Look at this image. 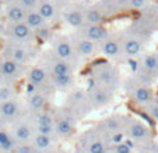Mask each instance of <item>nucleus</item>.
I'll use <instances>...</instances> for the list:
<instances>
[{
    "label": "nucleus",
    "instance_id": "1",
    "mask_svg": "<svg viewBox=\"0 0 158 153\" xmlns=\"http://www.w3.org/2000/svg\"><path fill=\"white\" fill-rule=\"evenodd\" d=\"M78 148L81 153H107L108 143L103 132L97 128V125H94L79 137Z\"/></svg>",
    "mask_w": 158,
    "mask_h": 153
},
{
    "label": "nucleus",
    "instance_id": "2",
    "mask_svg": "<svg viewBox=\"0 0 158 153\" xmlns=\"http://www.w3.org/2000/svg\"><path fill=\"white\" fill-rule=\"evenodd\" d=\"M93 81L97 86H103L114 92L121 84L119 72L111 64L101 63L93 68Z\"/></svg>",
    "mask_w": 158,
    "mask_h": 153
},
{
    "label": "nucleus",
    "instance_id": "3",
    "mask_svg": "<svg viewBox=\"0 0 158 153\" xmlns=\"http://www.w3.org/2000/svg\"><path fill=\"white\" fill-rule=\"evenodd\" d=\"M77 116L69 109H64L58 114L54 116V128L57 138L68 139L75 134L77 129Z\"/></svg>",
    "mask_w": 158,
    "mask_h": 153
},
{
    "label": "nucleus",
    "instance_id": "4",
    "mask_svg": "<svg viewBox=\"0 0 158 153\" xmlns=\"http://www.w3.org/2000/svg\"><path fill=\"white\" fill-rule=\"evenodd\" d=\"M126 89H128V95L132 100L136 104L143 107H147L151 102L154 100V92L148 84H146L144 81H132V84L126 85Z\"/></svg>",
    "mask_w": 158,
    "mask_h": 153
},
{
    "label": "nucleus",
    "instance_id": "5",
    "mask_svg": "<svg viewBox=\"0 0 158 153\" xmlns=\"http://www.w3.org/2000/svg\"><path fill=\"white\" fill-rule=\"evenodd\" d=\"M123 134H125L126 139L135 141V142L153 139V134H151L150 127L143 123L142 120H137V118H133V117H128Z\"/></svg>",
    "mask_w": 158,
    "mask_h": 153
},
{
    "label": "nucleus",
    "instance_id": "6",
    "mask_svg": "<svg viewBox=\"0 0 158 153\" xmlns=\"http://www.w3.org/2000/svg\"><path fill=\"white\" fill-rule=\"evenodd\" d=\"M75 116L77 118L85 117L89 111H92V104H90L89 96L85 90L82 89H74L69 95V100H68V107Z\"/></svg>",
    "mask_w": 158,
    "mask_h": 153
},
{
    "label": "nucleus",
    "instance_id": "7",
    "mask_svg": "<svg viewBox=\"0 0 158 153\" xmlns=\"http://www.w3.org/2000/svg\"><path fill=\"white\" fill-rule=\"evenodd\" d=\"M126 121H128L126 116L112 114V116H108L107 118H104L100 124H97V128L103 132L104 138L107 135H112V134H123L126 127Z\"/></svg>",
    "mask_w": 158,
    "mask_h": 153
},
{
    "label": "nucleus",
    "instance_id": "8",
    "mask_svg": "<svg viewBox=\"0 0 158 153\" xmlns=\"http://www.w3.org/2000/svg\"><path fill=\"white\" fill-rule=\"evenodd\" d=\"M10 134L13 139L15 141V143H27L32 141L35 131H33V125L31 121L18 120L13 124Z\"/></svg>",
    "mask_w": 158,
    "mask_h": 153
},
{
    "label": "nucleus",
    "instance_id": "9",
    "mask_svg": "<svg viewBox=\"0 0 158 153\" xmlns=\"http://www.w3.org/2000/svg\"><path fill=\"white\" fill-rule=\"evenodd\" d=\"M87 96H89L90 104H92L93 109H100V107L107 106L114 99V92L107 89V88L94 85L93 88H89Z\"/></svg>",
    "mask_w": 158,
    "mask_h": 153
},
{
    "label": "nucleus",
    "instance_id": "10",
    "mask_svg": "<svg viewBox=\"0 0 158 153\" xmlns=\"http://www.w3.org/2000/svg\"><path fill=\"white\" fill-rule=\"evenodd\" d=\"M0 116L4 123L14 124L21 117V106L15 99H10L6 102H0Z\"/></svg>",
    "mask_w": 158,
    "mask_h": 153
},
{
    "label": "nucleus",
    "instance_id": "11",
    "mask_svg": "<svg viewBox=\"0 0 158 153\" xmlns=\"http://www.w3.org/2000/svg\"><path fill=\"white\" fill-rule=\"evenodd\" d=\"M139 66V68L142 70V76H147L148 81L150 78H158V55L156 53L144 55Z\"/></svg>",
    "mask_w": 158,
    "mask_h": 153
},
{
    "label": "nucleus",
    "instance_id": "12",
    "mask_svg": "<svg viewBox=\"0 0 158 153\" xmlns=\"http://www.w3.org/2000/svg\"><path fill=\"white\" fill-rule=\"evenodd\" d=\"M54 53H56V56H57L58 59L65 60V61H69L71 64L74 63L75 56H77L75 49H74V45H72L69 41L64 39V38L58 39V41L54 43Z\"/></svg>",
    "mask_w": 158,
    "mask_h": 153
},
{
    "label": "nucleus",
    "instance_id": "13",
    "mask_svg": "<svg viewBox=\"0 0 158 153\" xmlns=\"http://www.w3.org/2000/svg\"><path fill=\"white\" fill-rule=\"evenodd\" d=\"M56 141L57 139H54V138L44 137V135H39V134H33V138H32V141H31V143H32L40 153H54L57 151Z\"/></svg>",
    "mask_w": 158,
    "mask_h": 153
},
{
    "label": "nucleus",
    "instance_id": "14",
    "mask_svg": "<svg viewBox=\"0 0 158 153\" xmlns=\"http://www.w3.org/2000/svg\"><path fill=\"white\" fill-rule=\"evenodd\" d=\"M74 49L78 56L90 57V56L96 55L97 46H96V42L89 41V39H86V38H79L74 42Z\"/></svg>",
    "mask_w": 158,
    "mask_h": 153
},
{
    "label": "nucleus",
    "instance_id": "15",
    "mask_svg": "<svg viewBox=\"0 0 158 153\" xmlns=\"http://www.w3.org/2000/svg\"><path fill=\"white\" fill-rule=\"evenodd\" d=\"M108 36L107 29L100 24H89L83 28V38L93 42H101Z\"/></svg>",
    "mask_w": 158,
    "mask_h": 153
},
{
    "label": "nucleus",
    "instance_id": "16",
    "mask_svg": "<svg viewBox=\"0 0 158 153\" xmlns=\"http://www.w3.org/2000/svg\"><path fill=\"white\" fill-rule=\"evenodd\" d=\"M101 52L104 53V56L107 57H111V59H117L119 57L121 53L122 52V46L119 45V42L117 39H112L107 36L104 41H101Z\"/></svg>",
    "mask_w": 158,
    "mask_h": 153
},
{
    "label": "nucleus",
    "instance_id": "17",
    "mask_svg": "<svg viewBox=\"0 0 158 153\" xmlns=\"http://www.w3.org/2000/svg\"><path fill=\"white\" fill-rule=\"evenodd\" d=\"M21 72L19 64L11 59H6L0 63V76L2 78H17Z\"/></svg>",
    "mask_w": 158,
    "mask_h": 153
},
{
    "label": "nucleus",
    "instance_id": "18",
    "mask_svg": "<svg viewBox=\"0 0 158 153\" xmlns=\"http://www.w3.org/2000/svg\"><path fill=\"white\" fill-rule=\"evenodd\" d=\"M142 41L137 38H128L125 42L122 43V52L125 53L126 57L133 59L136 56L140 55L142 52Z\"/></svg>",
    "mask_w": 158,
    "mask_h": 153
},
{
    "label": "nucleus",
    "instance_id": "19",
    "mask_svg": "<svg viewBox=\"0 0 158 153\" xmlns=\"http://www.w3.org/2000/svg\"><path fill=\"white\" fill-rule=\"evenodd\" d=\"M46 104H47V98L43 93L33 92L28 98V107H29V110L32 113H38V111L44 110Z\"/></svg>",
    "mask_w": 158,
    "mask_h": 153
},
{
    "label": "nucleus",
    "instance_id": "20",
    "mask_svg": "<svg viewBox=\"0 0 158 153\" xmlns=\"http://www.w3.org/2000/svg\"><path fill=\"white\" fill-rule=\"evenodd\" d=\"M50 68H52L53 75H69L74 72V66H72L69 61L61 60V59H58V57L52 61Z\"/></svg>",
    "mask_w": 158,
    "mask_h": 153
},
{
    "label": "nucleus",
    "instance_id": "21",
    "mask_svg": "<svg viewBox=\"0 0 158 153\" xmlns=\"http://www.w3.org/2000/svg\"><path fill=\"white\" fill-rule=\"evenodd\" d=\"M47 79H49V75L42 67H33V68H31L29 74H28V81L35 88L42 86Z\"/></svg>",
    "mask_w": 158,
    "mask_h": 153
},
{
    "label": "nucleus",
    "instance_id": "22",
    "mask_svg": "<svg viewBox=\"0 0 158 153\" xmlns=\"http://www.w3.org/2000/svg\"><path fill=\"white\" fill-rule=\"evenodd\" d=\"M31 123L33 127H39V125H54V116L52 113L42 110L38 113H32V118Z\"/></svg>",
    "mask_w": 158,
    "mask_h": 153
},
{
    "label": "nucleus",
    "instance_id": "23",
    "mask_svg": "<svg viewBox=\"0 0 158 153\" xmlns=\"http://www.w3.org/2000/svg\"><path fill=\"white\" fill-rule=\"evenodd\" d=\"M15 141L6 128H0V151L3 153H13L15 148Z\"/></svg>",
    "mask_w": 158,
    "mask_h": 153
},
{
    "label": "nucleus",
    "instance_id": "24",
    "mask_svg": "<svg viewBox=\"0 0 158 153\" xmlns=\"http://www.w3.org/2000/svg\"><path fill=\"white\" fill-rule=\"evenodd\" d=\"M50 82L57 89H69L74 86V75H53L50 76Z\"/></svg>",
    "mask_w": 158,
    "mask_h": 153
},
{
    "label": "nucleus",
    "instance_id": "25",
    "mask_svg": "<svg viewBox=\"0 0 158 153\" xmlns=\"http://www.w3.org/2000/svg\"><path fill=\"white\" fill-rule=\"evenodd\" d=\"M31 28L28 27L25 22H17L14 24V27L11 28V35L18 41H27L31 38Z\"/></svg>",
    "mask_w": 158,
    "mask_h": 153
},
{
    "label": "nucleus",
    "instance_id": "26",
    "mask_svg": "<svg viewBox=\"0 0 158 153\" xmlns=\"http://www.w3.org/2000/svg\"><path fill=\"white\" fill-rule=\"evenodd\" d=\"M7 15L8 21H11L13 24H17V22H22V20L25 18V10L21 7V6H10L7 8Z\"/></svg>",
    "mask_w": 158,
    "mask_h": 153
},
{
    "label": "nucleus",
    "instance_id": "27",
    "mask_svg": "<svg viewBox=\"0 0 158 153\" xmlns=\"http://www.w3.org/2000/svg\"><path fill=\"white\" fill-rule=\"evenodd\" d=\"M25 24L29 28H33V29H38V28L43 27L44 24V18L38 13V11H32V13L25 14Z\"/></svg>",
    "mask_w": 158,
    "mask_h": 153
},
{
    "label": "nucleus",
    "instance_id": "28",
    "mask_svg": "<svg viewBox=\"0 0 158 153\" xmlns=\"http://www.w3.org/2000/svg\"><path fill=\"white\" fill-rule=\"evenodd\" d=\"M83 21H85V17H83V14L79 13V11H69V13L65 14V22L74 28L82 27Z\"/></svg>",
    "mask_w": 158,
    "mask_h": 153
},
{
    "label": "nucleus",
    "instance_id": "29",
    "mask_svg": "<svg viewBox=\"0 0 158 153\" xmlns=\"http://www.w3.org/2000/svg\"><path fill=\"white\" fill-rule=\"evenodd\" d=\"M10 56H11V60H14L18 64H22L28 60V53L22 47H13L10 52Z\"/></svg>",
    "mask_w": 158,
    "mask_h": 153
},
{
    "label": "nucleus",
    "instance_id": "30",
    "mask_svg": "<svg viewBox=\"0 0 158 153\" xmlns=\"http://www.w3.org/2000/svg\"><path fill=\"white\" fill-rule=\"evenodd\" d=\"M83 17H85V21H87L89 24H100V22L103 21L101 13L98 10H96V8H89V10H86Z\"/></svg>",
    "mask_w": 158,
    "mask_h": 153
},
{
    "label": "nucleus",
    "instance_id": "31",
    "mask_svg": "<svg viewBox=\"0 0 158 153\" xmlns=\"http://www.w3.org/2000/svg\"><path fill=\"white\" fill-rule=\"evenodd\" d=\"M33 131H35V134L44 135V137H50V138H54V139H58L57 134H56L54 125H39V127H33Z\"/></svg>",
    "mask_w": 158,
    "mask_h": 153
},
{
    "label": "nucleus",
    "instance_id": "32",
    "mask_svg": "<svg viewBox=\"0 0 158 153\" xmlns=\"http://www.w3.org/2000/svg\"><path fill=\"white\" fill-rule=\"evenodd\" d=\"M107 153H136V152H135V149H132L131 146L125 142V139H123V142L115 143V145L110 146Z\"/></svg>",
    "mask_w": 158,
    "mask_h": 153
},
{
    "label": "nucleus",
    "instance_id": "33",
    "mask_svg": "<svg viewBox=\"0 0 158 153\" xmlns=\"http://www.w3.org/2000/svg\"><path fill=\"white\" fill-rule=\"evenodd\" d=\"M38 13L43 17L44 20H49L54 15V6L49 2H43L38 8Z\"/></svg>",
    "mask_w": 158,
    "mask_h": 153
},
{
    "label": "nucleus",
    "instance_id": "34",
    "mask_svg": "<svg viewBox=\"0 0 158 153\" xmlns=\"http://www.w3.org/2000/svg\"><path fill=\"white\" fill-rule=\"evenodd\" d=\"M13 153H40V152L31 142H27V143H17Z\"/></svg>",
    "mask_w": 158,
    "mask_h": 153
},
{
    "label": "nucleus",
    "instance_id": "35",
    "mask_svg": "<svg viewBox=\"0 0 158 153\" xmlns=\"http://www.w3.org/2000/svg\"><path fill=\"white\" fill-rule=\"evenodd\" d=\"M146 111H147L148 117H150L151 120L158 123V100L157 99H154V100L146 107Z\"/></svg>",
    "mask_w": 158,
    "mask_h": 153
},
{
    "label": "nucleus",
    "instance_id": "36",
    "mask_svg": "<svg viewBox=\"0 0 158 153\" xmlns=\"http://www.w3.org/2000/svg\"><path fill=\"white\" fill-rule=\"evenodd\" d=\"M14 99V89L8 85H2L0 86V102H6Z\"/></svg>",
    "mask_w": 158,
    "mask_h": 153
},
{
    "label": "nucleus",
    "instance_id": "37",
    "mask_svg": "<svg viewBox=\"0 0 158 153\" xmlns=\"http://www.w3.org/2000/svg\"><path fill=\"white\" fill-rule=\"evenodd\" d=\"M38 32H36V36L38 38H40V39H43V41H46L47 38H49V35H50V29L49 28H46V27H40V28H38Z\"/></svg>",
    "mask_w": 158,
    "mask_h": 153
},
{
    "label": "nucleus",
    "instance_id": "38",
    "mask_svg": "<svg viewBox=\"0 0 158 153\" xmlns=\"http://www.w3.org/2000/svg\"><path fill=\"white\" fill-rule=\"evenodd\" d=\"M38 3V0H19V4L22 8H32Z\"/></svg>",
    "mask_w": 158,
    "mask_h": 153
},
{
    "label": "nucleus",
    "instance_id": "39",
    "mask_svg": "<svg viewBox=\"0 0 158 153\" xmlns=\"http://www.w3.org/2000/svg\"><path fill=\"white\" fill-rule=\"evenodd\" d=\"M146 3V0H129V6L132 8H140L143 7Z\"/></svg>",
    "mask_w": 158,
    "mask_h": 153
},
{
    "label": "nucleus",
    "instance_id": "40",
    "mask_svg": "<svg viewBox=\"0 0 158 153\" xmlns=\"http://www.w3.org/2000/svg\"><path fill=\"white\" fill-rule=\"evenodd\" d=\"M4 120H3V118H2V116H0V128H4Z\"/></svg>",
    "mask_w": 158,
    "mask_h": 153
},
{
    "label": "nucleus",
    "instance_id": "41",
    "mask_svg": "<svg viewBox=\"0 0 158 153\" xmlns=\"http://www.w3.org/2000/svg\"><path fill=\"white\" fill-rule=\"evenodd\" d=\"M0 153H3V152H2V151H0Z\"/></svg>",
    "mask_w": 158,
    "mask_h": 153
},
{
    "label": "nucleus",
    "instance_id": "42",
    "mask_svg": "<svg viewBox=\"0 0 158 153\" xmlns=\"http://www.w3.org/2000/svg\"><path fill=\"white\" fill-rule=\"evenodd\" d=\"M157 55H158V53H157Z\"/></svg>",
    "mask_w": 158,
    "mask_h": 153
}]
</instances>
